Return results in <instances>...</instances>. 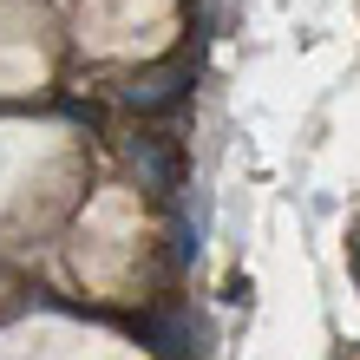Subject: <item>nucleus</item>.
<instances>
[{
	"mask_svg": "<svg viewBox=\"0 0 360 360\" xmlns=\"http://www.w3.org/2000/svg\"><path fill=\"white\" fill-rule=\"evenodd\" d=\"M184 92H190V53H171V59L144 66L131 86H124V105H131V112H171Z\"/></svg>",
	"mask_w": 360,
	"mask_h": 360,
	"instance_id": "1",
	"label": "nucleus"
},
{
	"mask_svg": "<svg viewBox=\"0 0 360 360\" xmlns=\"http://www.w3.org/2000/svg\"><path fill=\"white\" fill-rule=\"evenodd\" d=\"M347 256H354V282H360V223L347 229Z\"/></svg>",
	"mask_w": 360,
	"mask_h": 360,
	"instance_id": "3",
	"label": "nucleus"
},
{
	"mask_svg": "<svg viewBox=\"0 0 360 360\" xmlns=\"http://www.w3.org/2000/svg\"><path fill=\"white\" fill-rule=\"evenodd\" d=\"M334 360H360V347H354V341H347V347H341V354H334Z\"/></svg>",
	"mask_w": 360,
	"mask_h": 360,
	"instance_id": "4",
	"label": "nucleus"
},
{
	"mask_svg": "<svg viewBox=\"0 0 360 360\" xmlns=\"http://www.w3.org/2000/svg\"><path fill=\"white\" fill-rule=\"evenodd\" d=\"M210 13H217V20H223V13H229V0H210Z\"/></svg>",
	"mask_w": 360,
	"mask_h": 360,
	"instance_id": "5",
	"label": "nucleus"
},
{
	"mask_svg": "<svg viewBox=\"0 0 360 360\" xmlns=\"http://www.w3.org/2000/svg\"><path fill=\"white\" fill-rule=\"evenodd\" d=\"M131 171H138L144 190L171 197V190L184 184V158H177V144L164 138V131H144V138H131Z\"/></svg>",
	"mask_w": 360,
	"mask_h": 360,
	"instance_id": "2",
	"label": "nucleus"
}]
</instances>
